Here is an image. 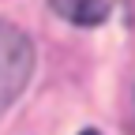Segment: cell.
<instances>
[{
  "instance_id": "6da1fadb",
  "label": "cell",
  "mask_w": 135,
  "mask_h": 135,
  "mask_svg": "<svg viewBox=\"0 0 135 135\" xmlns=\"http://www.w3.org/2000/svg\"><path fill=\"white\" fill-rule=\"evenodd\" d=\"M30 75H34V45H30V38L15 23L0 19V113L26 90Z\"/></svg>"
},
{
  "instance_id": "7a4b0ae2",
  "label": "cell",
  "mask_w": 135,
  "mask_h": 135,
  "mask_svg": "<svg viewBox=\"0 0 135 135\" xmlns=\"http://www.w3.org/2000/svg\"><path fill=\"white\" fill-rule=\"evenodd\" d=\"M60 19L75 23V26H98L109 15V0H49Z\"/></svg>"
},
{
  "instance_id": "3957f363",
  "label": "cell",
  "mask_w": 135,
  "mask_h": 135,
  "mask_svg": "<svg viewBox=\"0 0 135 135\" xmlns=\"http://www.w3.org/2000/svg\"><path fill=\"white\" fill-rule=\"evenodd\" d=\"M79 135H101V131H79Z\"/></svg>"
}]
</instances>
